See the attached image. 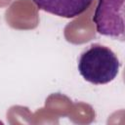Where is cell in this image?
<instances>
[{"label":"cell","instance_id":"obj_1","mask_svg":"<svg viewBox=\"0 0 125 125\" xmlns=\"http://www.w3.org/2000/svg\"><path fill=\"white\" fill-rule=\"evenodd\" d=\"M120 62L108 47L94 43L79 56L77 68L80 75L94 85H104L113 81L118 75Z\"/></svg>","mask_w":125,"mask_h":125},{"label":"cell","instance_id":"obj_2","mask_svg":"<svg viewBox=\"0 0 125 125\" xmlns=\"http://www.w3.org/2000/svg\"><path fill=\"white\" fill-rule=\"evenodd\" d=\"M93 22L101 35L124 41V0H98Z\"/></svg>","mask_w":125,"mask_h":125},{"label":"cell","instance_id":"obj_3","mask_svg":"<svg viewBox=\"0 0 125 125\" xmlns=\"http://www.w3.org/2000/svg\"><path fill=\"white\" fill-rule=\"evenodd\" d=\"M94 0H33L39 10L55 16L72 19L84 13Z\"/></svg>","mask_w":125,"mask_h":125}]
</instances>
